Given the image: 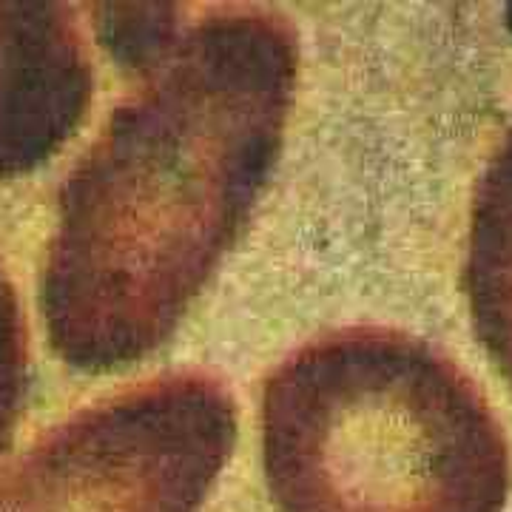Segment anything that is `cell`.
<instances>
[{
	"mask_svg": "<svg viewBox=\"0 0 512 512\" xmlns=\"http://www.w3.org/2000/svg\"><path fill=\"white\" fill-rule=\"evenodd\" d=\"M237 404L205 370L97 402L0 473V512H197L231 456Z\"/></svg>",
	"mask_w": 512,
	"mask_h": 512,
	"instance_id": "cell-3",
	"label": "cell"
},
{
	"mask_svg": "<svg viewBox=\"0 0 512 512\" xmlns=\"http://www.w3.org/2000/svg\"><path fill=\"white\" fill-rule=\"evenodd\" d=\"M29 387V339L20 299L0 265V453L15 436Z\"/></svg>",
	"mask_w": 512,
	"mask_h": 512,
	"instance_id": "cell-7",
	"label": "cell"
},
{
	"mask_svg": "<svg viewBox=\"0 0 512 512\" xmlns=\"http://www.w3.org/2000/svg\"><path fill=\"white\" fill-rule=\"evenodd\" d=\"M464 291L478 342L512 387V126L478 180Z\"/></svg>",
	"mask_w": 512,
	"mask_h": 512,
	"instance_id": "cell-5",
	"label": "cell"
},
{
	"mask_svg": "<svg viewBox=\"0 0 512 512\" xmlns=\"http://www.w3.org/2000/svg\"><path fill=\"white\" fill-rule=\"evenodd\" d=\"M262 464L279 512H504L510 450L444 353L387 328L311 339L262 390Z\"/></svg>",
	"mask_w": 512,
	"mask_h": 512,
	"instance_id": "cell-2",
	"label": "cell"
},
{
	"mask_svg": "<svg viewBox=\"0 0 512 512\" xmlns=\"http://www.w3.org/2000/svg\"><path fill=\"white\" fill-rule=\"evenodd\" d=\"M296 69L285 15L222 6L114 109L60 185L40 279L66 365H134L177 330L274 174Z\"/></svg>",
	"mask_w": 512,
	"mask_h": 512,
	"instance_id": "cell-1",
	"label": "cell"
},
{
	"mask_svg": "<svg viewBox=\"0 0 512 512\" xmlns=\"http://www.w3.org/2000/svg\"><path fill=\"white\" fill-rule=\"evenodd\" d=\"M100 40L123 66L151 69L177 43L174 6H100Z\"/></svg>",
	"mask_w": 512,
	"mask_h": 512,
	"instance_id": "cell-6",
	"label": "cell"
},
{
	"mask_svg": "<svg viewBox=\"0 0 512 512\" xmlns=\"http://www.w3.org/2000/svg\"><path fill=\"white\" fill-rule=\"evenodd\" d=\"M94 72L69 3H0V180L49 163L83 123Z\"/></svg>",
	"mask_w": 512,
	"mask_h": 512,
	"instance_id": "cell-4",
	"label": "cell"
}]
</instances>
